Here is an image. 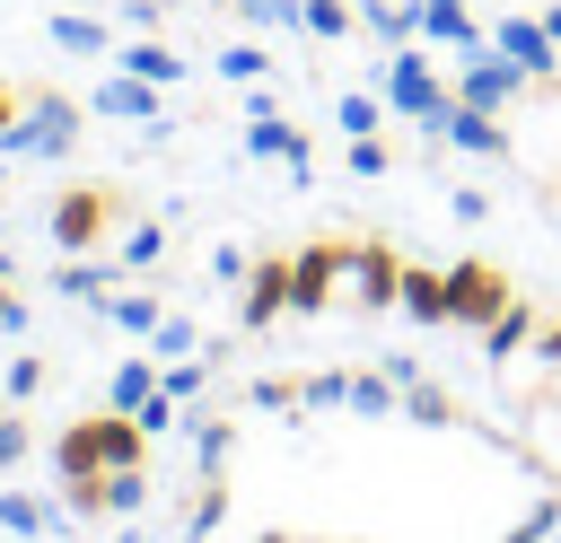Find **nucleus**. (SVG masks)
Listing matches in <instances>:
<instances>
[{
	"label": "nucleus",
	"instance_id": "1",
	"mask_svg": "<svg viewBox=\"0 0 561 543\" xmlns=\"http://www.w3.org/2000/svg\"><path fill=\"white\" fill-rule=\"evenodd\" d=\"M123 464H149V429L131 412H88L53 438V473L61 482H96V473H123Z\"/></svg>",
	"mask_w": 561,
	"mask_h": 543
},
{
	"label": "nucleus",
	"instance_id": "2",
	"mask_svg": "<svg viewBox=\"0 0 561 543\" xmlns=\"http://www.w3.org/2000/svg\"><path fill=\"white\" fill-rule=\"evenodd\" d=\"M44 228H53V245H61V254H96V245L123 228V184H70V193L53 201V219H44Z\"/></svg>",
	"mask_w": 561,
	"mask_h": 543
},
{
	"label": "nucleus",
	"instance_id": "3",
	"mask_svg": "<svg viewBox=\"0 0 561 543\" xmlns=\"http://www.w3.org/2000/svg\"><path fill=\"white\" fill-rule=\"evenodd\" d=\"M508 307H517V289H508V272H500L491 254H465V263H447V324H465V333H491Z\"/></svg>",
	"mask_w": 561,
	"mask_h": 543
},
{
	"label": "nucleus",
	"instance_id": "4",
	"mask_svg": "<svg viewBox=\"0 0 561 543\" xmlns=\"http://www.w3.org/2000/svg\"><path fill=\"white\" fill-rule=\"evenodd\" d=\"M342 272H359V245H351V236H316V245H298V254H289V307H298V315L342 307Z\"/></svg>",
	"mask_w": 561,
	"mask_h": 543
},
{
	"label": "nucleus",
	"instance_id": "5",
	"mask_svg": "<svg viewBox=\"0 0 561 543\" xmlns=\"http://www.w3.org/2000/svg\"><path fill=\"white\" fill-rule=\"evenodd\" d=\"M0 149H9V158H26V149H35V158H70V149H79V105L53 96V88H35L26 114L0 131Z\"/></svg>",
	"mask_w": 561,
	"mask_h": 543
},
{
	"label": "nucleus",
	"instance_id": "6",
	"mask_svg": "<svg viewBox=\"0 0 561 543\" xmlns=\"http://www.w3.org/2000/svg\"><path fill=\"white\" fill-rule=\"evenodd\" d=\"M377 96L394 105V114H412V123H438V105H447V88H438V70H430V53H394V61H377Z\"/></svg>",
	"mask_w": 561,
	"mask_h": 543
},
{
	"label": "nucleus",
	"instance_id": "7",
	"mask_svg": "<svg viewBox=\"0 0 561 543\" xmlns=\"http://www.w3.org/2000/svg\"><path fill=\"white\" fill-rule=\"evenodd\" d=\"M517 88H526V70H517L500 44H473V53H465V70H456V96H465V105H482V114H500Z\"/></svg>",
	"mask_w": 561,
	"mask_h": 543
},
{
	"label": "nucleus",
	"instance_id": "8",
	"mask_svg": "<svg viewBox=\"0 0 561 543\" xmlns=\"http://www.w3.org/2000/svg\"><path fill=\"white\" fill-rule=\"evenodd\" d=\"M430 131H447V140H456V149H473V158H508V131H500V114H482V105H465V96H447Z\"/></svg>",
	"mask_w": 561,
	"mask_h": 543
},
{
	"label": "nucleus",
	"instance_id": "9",
	"mask_svg": "<svg viewBox=\"0 0 561 543\" xmlns=\"http://www.w3.org/2000/svg\"><path fill=\"white\" fill-rule=\"evenodd\" d=\"M491 44H500V53H508V61L526 70V79H543V70H552V44H561V35H552L543 18H500V26H491Z\"/></svg>",
	"mask_w": 561,
	"mask_h": 543
},
{
	"label": "nucleus",
	"instance_id": "10",
	"mask_svg": "<svg viewBox=\"0 0 561 543\" xmlns=\"http://www.w3.org/2000/svg\"><path fill=\"white\" fill-rule=\"evenodd\" d=\"M280 307H289V254L245 263V298H237V315H245V324H272Z\"/></svg>",
	"mask_w": 561,
	"mask_h": 543
},
{
	"label": "nucleus",
	"instance_id": "11",
	"mask_svg": "<svg viewBox=\"0 0 561 543\" xmlns=\"http://www.w3.org/2000/svg\"><path fill=\"white\" fill-rule=\"evenodd\" d=\"M96 114H114V123H158V79H140V70H105Z\"/></svg>",
	"mask_w": 561,
	"mask_h": 543
},
{
	"label": "nucleus",
	"instance_id": "12",
	"mask_svg": "<svg viewBox=\"0 0 561 543\" xmlns=\"http://www.w3.org/2000/svg\"><path fill=\"white\" fill-rule=\"evenodd\" d=\"M359 307H403V254L394 245H359Z\"/></svg>",
	"mask_w": 561,
	"mask_h": 543
},
{
	"label": "nucleus",
	"instance_id": "13",
	"mask_svg": "<svg viewBox=\"0 0 561 543\" xmlns=\"http://www.w3.org/2000/svg\"><path fill=\"white\" fill-rule=\"evenodd\" d=\"M421 35H430V44H456V53L491 44V35L473 26V9H465V0H421Z\"/></svg>",
	"mask_w": 561,
	"mask_h": 543
},
{
	"label": "nucleus",
	"instance_id": "14",
	"mask_svg": "<svg viewBox=\"0 0 561 543\" xmlns=\"http://www.w3.org/2000/svg\"><path fill=\"white\" fill-rule=\"evenodd\" d=\"M245 149H254V158H289L298 175L316 166V149H307V131H289L280 114H254V131H245Z\"/></svg>",
	"mask_w": 561,
	"mask_h": 543
},
{
	"label": "nucleus",
	"instance_id": "15",
	"mask_svg": "<svg viewBox=\"0 0 561 543\" xmlns=\"http://www.w3.org/2000/svg\"><path fill=\"white\" fill-rule=\"evenodd\" d=\"M403 315H421V324H447V272H430V263H403Z\"/></svg>",
	"mask_w": 561,
	"mask_h": 543
},
{
	"label": "nucleus",
	"instance_id": "16",
	"mask_svg": "<svg viewBox=\"0 0 561 543\" xmlns=\"http://www.w3.org/2000/svg\"><path fill=\"white\" fill-rule=\"evenodd\" d=\"M359 26L386 35V44H412L421 35V0H359Z\"/></svg>",
	"mask_w": 561,
	"mask_h": 543
},
{
	"label": "nucleus",
	"instance_id": "17",
	"mask_svg": "<svg viewBox=\"0 0 561 543\" xmlns=\"http://www.w3.org/2000/svg\"><path fill=\"white\" fill-rule=\"evenodd\" d=\"M158 385H167V377H158V368H149V359H123V368H114V377H105V403H114V412H140V403H149V394H158Z\"/></svg>",
	"mask_w": 561,
	"mask_h": 543
},
{
	"label": "nucleus",
	"instance_id": "18",
	"mask_svg": "<svg viewBox=\"0 0 561 543\" xmlns=\"http://www.w3.org/2000/svg\"><path fill=\"white\" fill-rule=\"evenodd\" d=\"M0 525H9V534H53V525H61V508H53V499H35V490H0Z\"/></svg>",
	"mask_w": 561,
	"mask_h": 543
},
{
	"label": "nucleus",
	"instance_id": "19",
	"mask_svg": "<svg viewBox=\"0 0 561 543\" xmlns=\"http://www.w3.org/2000/svg\"><path fill=\"white\" fill-rule=\"evenodd\" d=\"M105 324H123V333H158V298H149V289H105Z\"/></svg>",
	"mask_w": 561,
	"mask_h": 543
},
{
	"label": "nucleus",
	"instance_id": "20",
	"mask_svg": "<svg viewBox=\"0 0 561 543\" xmlns=\"http://www.w3.org/2000/svg\"><path fill=\"white\" fill-rule=\"evenodd\" d=\"M123 70H140V79H158V88H175V79H184V61H175L167 44H131V53H123Z\"/></svg>",
	"mask_w": 561,
	"mask_h": 543
},
{
	"label": "nucleus",
	"instance_id": "21",
	"mask_svg": "<svg viewBox=\"0 0 561 543\" xmlns=\"http://www.w3.org/2000/svg\"><path fill=\"white\" fill-rule=\"evenodd\" d=\"M298 26H307V35H351V26H359V0H307Z\"/></svg>",
	"mask_w": 561,
	"mask_h": 543
},
{
	"label": "nucleus",
	"instance_id": "22",
	"mask_svg": "<svg viewBox=\"0 0 561 543\" xmlns=\"http://www.w3.org/2000/svg\"><path fill=\"white\" fill-rule=\"evenodd\" d=\"M263 70H272V53H263V44H228V53H219V79H237V88H254Z\"/></svg>",
	"mask_w": 561,
	"mask_h": 543
},
{
	"label": "nucleus",
	"instance_id": "23",
	"mask_svg": "<svg viewBox=\"0 0 561 543\" xmlns=\"http://www.w3.org/2000/svg\"><path fill=\"white\" fill-rule=\"evenodd\" d=\"M351 412L359 420H386L394 412V377H351Z\"/></svg>",
	"mask_w": 561,
	"mask_h": 543
},
{
	"label": "nucleus",
	"instance_id": "24",
	"mask_svg": "<svg viewBox=\"0 0 561 543\" xmlns=\"http://www.w3.org/2000/svg\"><path fill=\"white\" fill-rule=\"evenodd\" d=\"M53 44L61 53H105V26L96 18H53Z\"/></svg>",
	"mask_w": 561,
	"mask_h": 543
},
{
	"label": "nucleus",
	"instance_id": "25",
	"mask_svg": "<svg viewBox=\"0 0 561 543\" xmlns=\"http://www.w3.org/2000/svg\"><path fill=\"white\" fill-rule=\"evenodd\" d=\"M517 342H535V315H526V307H508V315L491 324V342H482V350H491V359H508Z\"/></svg>",
	"mask_w": 561,
	"mask_h": 543
},
{
	"label": "nucleus",
	"instance_id": "26",
	"mask_svg": "<svg viewBox=\"0 0 561 543\" xmlns=\"http://www.w3.org/2000/svg\"><path fill=\"white\" fill-rule=\"evenodd\" d=\"M228 9H245L254 26H298L307 18V0H228Z\"/></svg>",
	"mask_w": 561,
	"mask_h": 543
},
{
	"label": "nucleus",
	"instance_id": "27",
	"mask_svg": "<svg viewBox=\"0 0 561 543\" xmlns=\"http://www.w3.org/2000/svg\"><path fill=\"white\" fill-rule=\"evenodd\" d=\"M386 158H394V149H386L377 131H351V166H359V175H386Z\"/></svg>",
	"mask_w": 561,
	"mask_h": 543
},
{
	"label": "nucleus",
	"instance_id": "28",
	"mask_svg": "<svg viewBox=\"0 0 561 543\" xmlns=\"http://www.w3.org/2000/svg\"><path fill=\"white\" fill-rule=\"evenodd\" d=\"M35 385H44V359H35V350H18V359H9V403H26Z\"/></svg>",
	"mask_w": 561,
	"mask_h": 543
},
{
	"label": "nucleus",
	"instance_id": "29",
	"mask_svg": "<svg viewBox=\"0 0 561 543\" xmlns=\"http://www.w3.org/2000/svg\"><path fill=\"white\" fill-rule=\"evenodd\" d=\"M412 420H430V429H447V420H456V403H447L438 385H412Z\"/></svg>",
	"mask_w": 561,
	"mask_h": 543
},
{
	"label": "nucleus",
	"instance_id": "30",
	"mask_svg": "<svg viewBox=\"0 0 561 543\" xmlns=\"http://www.w3.org/2000/svg\"><path fill=\"white\" fill-rule=\"evenodd\" d=\"M333 114H342V131H377V123H386V114H377V96H342Z\"/></svg>",
	"mask_w": 561,
	"mask_h": 543
},
{
	"label": "nucleus",
	"instance_id": "31",
	"mask_svg": "<svg viewBox=\"0 0 561 543\" xmlns=\"http://www.w3.org/2000/svg\"><path fill=\"white\" fill-rule=\"evenodd\" d=\"M307 403H316V412H324V403H351V377H333V368L307 377Z\"/></svg>",
	"mask_w": 561,
	"mask_h": 543
},
{
	"label": "nucleus",
	"instance_id": "32",
	"mask_svg": "<svg viewBox=\"0 0 561 543\" xmlns=\"http://www.w3.org/2000/svg\"><path fill=\"white\" fill-rule=\"evenodd\" d=\"M254 403H272V412H289V403H307V385H289V377H263V385H254Z\"/></svg>",
	"mask_w": 561,
	"mask_h": 543
},
{
	"label": "nucleus",
	"instance_id": "33",
	"mask_svg": "<svg viewBox=\"0 0 561 543\" xmlns=\"http://www.w3.org/2000/svg\"><path fill=\"white\" fill-rule=\"evenodd\" d=\"M26 455V412H0V464Z\"/></svg>",
	"mask_w": 561,
	"mask_h": 543
},
{
	"label": "nucleus",
	"instance_id": "34",
	"mask_svg": "<svg viewBox=\"0 0 561 543\" xmlns=\"http://www.w3.org/2000/svg\"><path fill=\"white\" fill-rule=\"evenodd\" d=\"M149 342H158V350H167V359H175V350H184V342H193V324H184V315H158V333H149Z\"/></svg>",
	"mask_w": 561,
	"mask_h": 543
},
{
	"label": "nucleus",
	"instance_id": "35",
	"mask_svg": "<svg viewBox=\"0 0 561 543\" xmlns=\"http://www.w3.org/2000/svg\"><path fill=\"white\" fill-rule=\"evenodd\" d=\"M0 324H9V333H18V324H26V307H18V298H9V280H0Z\"/></svg>",
	"mask_w": 561,
	"mask_h": 543
},
{
	"label": "nucleus",
	"instance_id": "36",
	"mask_svg": "<svg viewBox=\"0 0 561 543\" xmlns=\"http://www.w3.org/2000/svg\"><path fill=\"white\" fill-rule=\"evenodd\" d=\"M18 114H26V96H18V88H0V131H9Z\"/></svg>",
	"mask_w": 561,
	"mask_h": 543
},
{
	"label": "nucleus",
	"instance_id": "37",
	"mask_svg": "<svg viewBox=\"0 0 561 543\" xmlns=\"http://www.w3.org/2000/svg\"><path fill=\"white\" fill-rule=\"evenodd\" d=\"M543 359H552V368H561V324H552V333H543Z\"/></svg>",
	"mask_w": 561,
	"mask_h": 543
}]
</instances>
